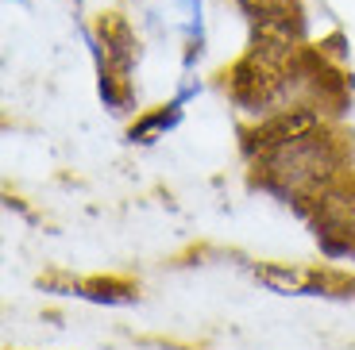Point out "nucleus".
Returning <instances> with one entry per match:
<instances>
[{
    "instance_id": "1",
    "label": "nucleus",
    "mask_w": 355,
    "mask_h": 350,
    "mask_svg": "<svg viewBox=\"0 0 355 350\" xmlns=\"http://www.w3.org/2000/svg\"><path fill=\"white\" fill-rule=\"evenodd\" d=\"M347 162H352L347 135L340 127H332V123H324L320 131L305 135V139L275 150V154L255 158L251 169H255L259 189H266L270 196L293 204L305 216L324 189H332L344 174H352Z\"/></svg>"
},
{
    "instance_id": "2",
    "label": "nucleus",
    "mask_w": 355,
    "mask_h": 350,
    "mask_svg": "<svg viewBox=\"0 0 355 350\" xmlns=\"http://www.w3.org/2000/svg\"><path fill=\"white\" fill-rule=\"evenodd\" d=\"M293 62L297 58H275V54L248 46V50L224 70V89H228L232 104L251 112V116H259V120L270 116L275 108L290 104V100H286L290 97V85H297Z\"/></svg>"
},
{
    "instance_id": "3",
    "label": "nucleus",
    "mask_w": 355,
    "mask_h": 350,
    "mask_svg": "<svg viewBox=\"0 0 355 350\" xmlns=\"http://www.w3.org/2000/svg\"><path fill=\"white\" fill-rule=\"evenodd\" d=\"M305 219L329 262L355 258V174H344L332 189H324Z\"/></svg>"
},
{
    "instance_id": "4",
    "label": "nucleus",
    "mask_w": 355,
    "mask_h": 350,
    "mask_svg": "<svg viewBox=\"0 0 355 350\" xmlns=\"http://www.w3.org/2000/svg\"><path fill=\"white\" fill-rule=\"evenodd\" d=\"M324 123H329V116H324L320 104H313V100H293V104H282L270 116H263L255 127H243L240 147H243V154L255 162V158L275 154V150H282V147H290V142L305 139V135L320 131Z\"/></svg>"
},
{
    "instance_id": "5",
    "label": "nucleus",
    "mask_w": 355,
    "mask_h": 350,
    "mask_svg": "<svg viewBox=\"0 0 355 350\" xmlns=\"http://www.w3.org/2000/svg\"><path fill=\"white\" fill-rule=\"evenodd\" d=\"M255 281L278 297H355V277L336 266H286L255 262Z\"/></svg>"
},
{
    "instance_id": "6",
    "label": "nucleus",
    "mask_w": 355,
    "mask_h": 350,
    "mask_svg": "<svg viewBox=\"0 0 355 350\" xmlns=\"http://www.w3.org/2000/svg\"><path fill=\"white\" fill-rule=\"evenodd\" d=\"M93 43V54H97V70H116L132 77L135 66V31L120 12H101L97 16V39Z\"/></svg>"
},
{
    "instance_id": "7",
    "label": "nucleus",
    "mask_w": 355,
    "mask_h": 350,
    "mask_svg": "<svg viewBox=\"0 0 355 350\" xmlns=\"http://www.w3.org/2000/svg\"><path fill=\"white\" fill-rule=\"evenodd\" d=\"M78 297L93 300V304H135L139 300V285L132 277H85L70 285Z\"/></svg>"
},
{
    "instance_id": "8",
    "label": "nucleus",
    "mask_w": 355,
    "mask_h": 350,
    "mask_svg": "<svg viewBox=\"0 0 355 350\" xmlns=\"http://www.w3.org/2000/svg\"><path fill=\"white\" fill-rule=\"evenodd\" d=\"M182 104L186 100H170V104H159L151 112H143L139 120L128 127V142H155L159 135L174 131L178 123H182Z\"/></svg>"
},
{
    "instance_id": "9",
    "label": "nucleus",
    "mask_w": 355,
    "mask_h": 350,
    "mask_svg": "<svg viewBox=\"0 0 355 350\" xmlns=\"http://www.w3.org/2000/svg\"><path fill=\"white\" fill-rule=\"evenodd\" d=\"M290 4H297V0H236V8L243 12L248 19L263 16V12H278V8H290Z\"/></svg>"
}]
</instances>
